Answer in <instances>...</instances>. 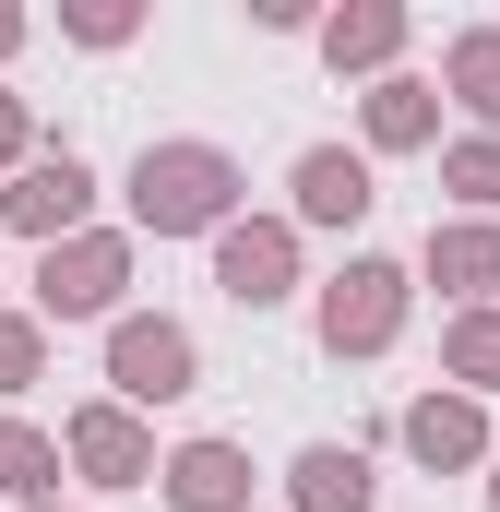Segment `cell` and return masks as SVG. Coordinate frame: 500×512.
Wrapping results in <instances>:
<instances>
[{
	"mask_svg": "<svg viewBox=\"0 0 500 512\" xmlns=\"http://www.w3.org/2000/svg\"><path fill=\"white\" fill-rule=\"evenodd\" d=\"M131 215L155 227V239H227L239 227V155H215V143H143L131 155Z\"/></svg>",
	"mask_w": 500,
	"mask_h": 512,
	"instance_id": "obj_1",
	"label": "cell"
},
{
	"mask_svg": "<svg viewBox=\"0 0 500 512\" xmlns=\"http://www.w3.org/2000/svg\"><path fill=\"white\" fill-rule=\"evenodd\" d=\"M120 286H131V239H60V251L36 262V322H108L120 310Z\"/></svg>",
	"mask_w": 500,
	"mask_h": 512,
	"instance_id": "obj_2",
	"label": "cell"
},
{
	"mask_svg": "<svg viewBox=\"0 0 500 512\" xmlns=\"http://www.w3.org/2000/svg\"><path fill=\"white\" fill-rule=\"evenodd\" d=\"M84 203H96V167L60 143V155H36V167H12V191H0V227H24V239H84Z\"/></svg>",
	"mask_w": 500,
	"mask_h": 512,
	"instance_id": "obj_3",
	"label": "cell"
},
{
	"mask_svg": "<svg viewBox=\"0 0 500 512\" xmlns=\"http://www.w3.org/2000/svg\"><path fill=\"white\" fill-rule=\"evenodd\" d=\"M393 322H405V274H393V262H346V274L322 286V346H334V358H381Z\"/></svg>",
	"mask_w": 500,
	"mask_h": 512,
	"instance_id": "obj_4",
	"label": "cell"
},
{
	"mask_svg": "<svg viewBox=\"0 0 500 512\" xmlns=\"http://www.w3.org/2000/svg\"><path fill=\"white\" fill-rule=\"evenodd\" d=\"M108 382H120V405H179V393L203 382V346L179 322H120L108 334Z\"/></svg>",
	"mask_w": 500,
	"mask_h": 512,
	"instance_id": "obj_5",
	"label": "cell"
},
{
	"mask_svg": "<svg viewBox=\"0 0 500 512\" xmlns=\"http://www.w3.org/2000/svg\"><path fill=\"white\" fill-rule=\"evenodd\" d=\"M60 453H72V465H84L96 489H143V477H167V465H155V441H143V417H131L120 393H108V405H72Z\"/></svg>",
	"mask_w": 500,
	"mask_h": 512,
	"instance_id": "obj_6",
	"label": "cell"
},
{
	"mask_svg": "<svg viewBox=\"0 0 500 512\" xmlns=\"http://www.w3.org/2000/svg\"><path fill=\"white\" fill-rule=\"evenodd\" d=\"M215 286H227L239 310H274V298L298 286V239H286V227H227V239H215Z\"/></svg>",
	"mask_w": 500,
	"mask_h": 512,
	"instance_id": "obj_7",
	"label": "cell"
},
{
	"mask_svg": "<svg viewBox=\"0 0 500 512\" xmlns=\"http://www.w3.org/2000/svg\"><path fill=\"white\" fill-rule=\"evenodd\" d=\"M167 512H250V453L239 441H179L167 453Z\"/></svg>",
	"mask_w": 500,
	"mask_h": 512,
	"instance_id": "obj_8",
	"label": "cell"
},
{
	"mask_svg": "<svg viewBox=\"0 0 500 512\" xmlns=\"http://www.w3.org/2000/svg\"><path fill=\"white\" fill-rule=\"evenodd\" d=\"M405 453L441 477V465H477L489 453V417H477V393H417L405 405Z\"/></svg>",
	"mask_w": 500,
	"mask_h": 512,
	"instance_id": "obj_9",
	"label": "cell"
},
{
	"mask_svg": "<svg viewBox=\"0 0 500 512\" xmlns=\"http://www.w3.org/2000/svg\"><path fill=\"white\" fill-rule=\"evenodd\" d=\"M381 191H370V155H346V143H310L298 155V215L310 227H358Z\"/></svg>",
	"mask_w": 500,
	"mask_h": 512,
	"instance_id": "obj_10",
	"label": "cell"
},
{
	"mask_svg": "<svg viewBox=\"0 0 500 512\" xmlns=\"http://www.w3.org/2000/svg\"><path fill=\"white\" fill-rule=\"evenodd\" d=\"M286 477H298V512H370L381 501V489H370V453H346V441H310Z\"/></svg>",
	"mask_w": 500,
	"mask_h": 512,
	"instance_id": "obj_11",
	"label": "cell"
},
{
	"mask_svg": "<svg viewBox=\"0 0 500 512\" xmlns=\"http://www.w3.org/2000/svg\"><path fill=\"white\" fill-rule=\"evenodd\" d=\"M429 131H441V96H429L417 72H381V84H370V143H381V155H417Z\"/></svg>",
	"mask_w": 500,
	"mask_h": 512,
	"instance_id": "obj_12",
	"label": "cell"
},
{
	"mask_svg": "<svg viewBox=\"0 0 500 512\" xmlns=\"http://www.w3.org/2000/svg\"><path fill=\"white\" fill-rule=\"evenodd\" d=\"M429 286H453V298H489L500 286V227H429Z\"/></svg>",
	"mask_w": 500,
	"mask_h": 512,
	"instance_id": "obj_13",
	"label": "cell"
},
{
	"mask_svg": "<svg viewBox=\"0 0 500 512\" xmlns=\"http://www.w3.org/2000/svg\"><path fill=\"white\" fill-rule=\"evenodd\" d=\"M393 48H405V12H393V0H358V12L322 24V60H334V72H381Z\"/></svg>",
	"mask_w": 500,
	"mask_h": 512,
	"instance_id": "obj_14",
	"label": "cell"
},
{
	"mask_svg": "<svg viewBox=\"0 0 500 512\" xmlns=\"http://www.w3.org/2000/svg\"><path fill=\"white\" fill-rule=\"evenodd\" d=\"M441 84L500 131V24H477V36H453V48H441Z\"/></svg>",
	"mask_w": 500,
	"mask_h": 512,
	"instance_id": "obj_15",
	"label": "cell"
},
{
	"mask_svg": "<svg viewBox=\"0 0 500 512\" xmlns=\"http://www.w3.org/2000/svg\"><path fill=\"white\" fill-rule=\"evenodd\" d=\"M441 370L465 393H500V310H465V322L441 334Z\"/></svg>",
	"mask_w": 500,
	"mask_h": 512,
	"instance_id": "obj_16",
	"label": "cell"
},
{
	"mask_svg": "<svg viewBox=\"0 0 500 512\" xmlns=\"http://www.w3.org/2000/svg\"><path fill=\"white\" fill-rule=\"evenodd\" d=\"M48 477H60V441H48V429H24V417H0V489H12V501H36Z\"/></svg>",
	"mask_w": 500,
	"mask_h": 512,
	"instance_id": "obj_17",
	"label": "cell"
},
{
	"mask_svg": "<svg viewBox=\"0 0 500 512\" xmlns=\"http://www.w3.org/2000/svg\"><path fill=\"white\" fill-rule=\"evenodd\" d=\"M36 370H48V322L36 310H0V405L36 382Z\"/></svg>",
	"mask_w": 500,
	"mask_h": 512,
	"instance_id": "obj_18",
	"label": "cell"
},
{
	"mask_svg": "<svg viewBox=\"0 0 500 512\" xmlns=\"http://www.w3.org/2000/svg\"><path fill=\"white\" fill-rule=\"evenodd\" d=\"M441 179H453L465 203H489V215H500V131H477V143H453V155H441Z\"/></svg>",
	"mask_w": 500,
	"mask_h": 512,
	"instance_id": "obj_19",
	"label": "cell"
},
{
	"mask_svg": "<svg viewBox=\"0 0 500 512\" xmlns=\"http://www.w3.org/2000/svg\"><path fill=\"white\" fill-rule=\"evenodd\" d=\"M60 24H72V36H84V48H120V36H131V0H72V12H60Z\"/></svg>",
	"mask_w": 500,
	"mask_h": 512,
	"instance_id": "obj_20",
	"label": "cell"
},
{
	"mask_svg": "<svg viewBox=\"0 0 500 512\" xmlns=\"http://www.w3.org/2000/svg\"><path fill=\"white\" fill-rule=\"evenodd\" d=\"M24 155V96H0V167Z\"/></svg>",
	"mask_w": 500,
	"mask_h": 512,
	"instance_id": "obj_21",
	"label": "cell"
},
{
	"mask_svg": "<svg viewBox=\"0 0 500 512\" xmlns=\"http://www.w3.org/2000/svg\"><path fill=\"white\" fill-rule=\"evenodd\" d=\"M12 48H24V12H0V60H12Z\"/></svg>",
	"mask_w": 500,
	"mask_h": 512,
	"instance_id": "obj_22",
	"label": "cell"
},
{
	"mask_svg": "<svg viewBox=\"0 0 500 512\" xmlns=\"http://www.w3.org/2000/svg\"><path fill=\"white\" fill-rule=\"evenodd\" d=\"M489 512H500V477H489Z\"/></svg>",
	"mask_w": 500,
	"mask_h": 512,
	"instance_id": "obj_23",
	"label": "cell"
}]
</instances>
